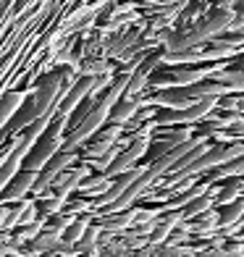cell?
I'll use <instances>...</instances> for the list:
<instances>
[{
  "label": "cell",
  "mask_w": 244,
  "mask_h": 257,
  "mask_svg": "<svg viewBox=\"0 0 244 257\" xmlns=\"http://www.w3.org/2000/svg\"><path fill=\"white\" fill-rule=\"evenodd\" d=\"M74 158H76L74 153H68V150H61V153H58V155L48 163V166H45V168L40 171V176H37V181H34L32 192L37 194V197H42V194L48 192L50 186L58 181V176H61V173H63V171L74 163Z\"/></svg>",
  "instance_id": "obj_1"
},
{
  "label": "cell",
  "mask_w": 244,
  "mask_h": 257,
  "mask_svg": "<svg viewBox=\"0 0 244 257\" xmlns=\"http://www.w3.org/2000/svg\"><path fill=\"white\" fill-rule=\"evenodd\" d=\"M95 84H97V76H84V79H79L76 84L68 89V95L61 100V105L55 108V113H61V115H71L76 110V105L84 100L87 95H92L95 92Z\"/></svg>",
  "instance_id": "obj_2"
},
{
  "label": "cell",
  "mask_w": 244,
  "mask_h": 257,
  "mask_svg": "<svg viewBox=\"0 0 244 257\" xmlns=\"http://www.w3.org/2000/svg\"><path fill=\"white\" fill-rule=\"evenodd\" d=\"M145 153H147V139L142 137V139H137V142H134L129 150H126V153H121L118 158H115L102 173H105V176H121V173L132 171V168H134V163L142 158Z\"/></svg>",
  "instance_id": "obj_3"
},
{
  "label": "cell",
  "mask_w": 244,
  "mask_h": 257,
  "mask_svg": "<svg viewBox=\"0 0 244 257\" xmlns=\"http://www.w3.org/2000/svg\"><path fill=\"white\" fill-rule=\"evenodd\" d=\"M37 176H40V173H34V171H19L14 176V181H11L3 189V194H0V202H19V200H24L27 192H32Z\"/></svg>",
  "instance_id": "obj_4"
},
{
  "label": "cell",
  "mask_w": 244,
  "mask_h": 257,
  "mask_svg": "<svg viewBox=\"0 0 244 257\" xmlns=\"http://www.w3.org/2000/svg\"><path fill=\"white\" fill-rule=\"evenodd\" d=\"M215 108V97H207V100H202L200 105H187L184 110H163V115H160V121L163 123H181V121H197V118H202V115H207Z\"/></svg>",
  "instance_id": "obj_5"
},
{
  "label": "cell",
  "mask_w": 244,
  "mask_h": 257,
  "mask_svg": "<svg viewBox=\"0 0 244 257\" xmlns=\"http://www.w3.org/2000/svg\"><path fill=\"white\" fill-rule=\"evenodd\" d=\"M87 168H74V171H63L61 173V176H58V181L53 184V197H58V200H68V194H71L74 189H79V186H81V181H84L87 179Z\"/></svg>",
  "instance_id": "obj_6"
},
{
  "label": "cell",
  "mask_w": 244,
  "mask_h": 257,
  "mask_svg": "<svg viewBox=\"0 0 244 257\" xmlns=\"http://www.w3.org/2000/svg\"><path fill=\"white\" fill-rule=\"evenodd\" d=\"M21 105H24V92H8V95L0 100V128L8 126V121L19 113Z\"/></svg>",
  "instance_id": "obj_7"
},
{
  "label": "cell",
  "mask_w": 244,
  "mask_h": 257,
  "mask_svg": "<svg viewBox=\"0 0 244 257\" xmlns=\"http://www.w3.org/2000/svg\"><path fill=\"white\" fill-rule=\"evenodd\" d=\"M244 218V197H239V200H234V202H228V205H223L220 207V213H218V226H234V223H239V220Z\"/></svg>",
  "instance_id": "obj_8"
},
{
  "label": "cell",
  "mask_w": 244,
  "mask_h": 257,
  "mask_svg": "<svg viewBox=\"0 0 244 257\" xmlns=\"http://www.w3.org/2000/svg\"><path fill=\"white\" fill-rule=\"evenodd\" d=\"M137 113V100H129V97H124V100H118L113 105V110H110V115L108 118L113 121V123H126V121H132V115Z\"/></svg>",
  "instance_id": "obj_9"
},
{
  "label": "cell",
  "mask_w": 244,
  "mask_h": 257,
  "mask_svg": "<svg viewBox=\"0 0 244 257\" xmlns=\"http://www.w3.org/2000/svg\"><path fill=\"white\" fill-rule=\"evenodd\" d=\"M244 194V181L239 179V176H234L231 179L223 189L218 192V197H215V202L218 205H228V202H234V200H239V197Z\"/></svg>",
  "instance_id": "obj_10"
},
{
  "label": "cell",
  "mask_w": 244,
  "mask_h": 257,
  "mask_svg": "<svg viewBox=\"0 0 244 257\" xmlns=\"http://www.w3.org/2000/svg\"><path fill=\"white\" fill-rule=\"evenodd\" d=\"M213 194H200V197H197V200H192L189 205H184V210H181V213H184V218H197V215H202V213H207V210H210L213 207Z\"/></svg>",
  "instance_id": "obj_11"
},
{
  "label": "cell",
  "mask_w": 244,
  "mask_h": 257,
  "mask_svg": "<svg viewBox=\"0 0 244 257\" xmlns=\"http://www.w3.org/2000/svg\"><path fill=\"white\" fill-rule=\"evenodd\" d=\"M58 244H61V233L53 231V228H48V231L37 233V239H34L32 249H34V252H50V249L58 247Z\"/></svg>",
  "instance_id": "obj_12"
},
{
  "label": "cell",
  "mask_w": 244,
  "mask_h": 257,
  "mask_svg": "<svg viewBox=\"0 0 244 257\" xmlns=\"http://www.w3.org/2000/svg\"><path fill=\"white\" fill-rule=\"evenodd\" d=\"M134 220H137V210H124V213L110 215L105 223H102V228H108V231H124L126 226H132Z\"/></svg>",
  "instance_id": "obj_13"
},
{
  "label": "cell",
  "mask_w": 244,
  "mask_h": 257,
  "mask_svg": "<svg viewBox=\"0 0 244 257\" xmlns=\"http://www.w3.org/2000/svg\"><path fill=\"white\" fill-rule=\"evenodd\" d=\"M87 228H89V218H87V215L79 218V220H71V226L63 231V241H66V244H79L81 236L87 233Z\"/></svg>",
  "instance_id": "obj_14"
},
{
  "label": "cell",
  "mask_w": 244,
  "mask_h": 257,
  "mask_svg": "<svg viewBox=\"0 0 244 257\" xmlns=\"http://www.w3.org/2000/svg\"><path fill=\"white\" fill-rule=\"evenodd\" d=\"M234 176H244V155L234 158L231 163H223V166L215 171L213 179H234Z\"/></svg>",
  "instance_id": "obj_15"
},
{
  "label": "cell",
  "mask_w": 244,
  "mask_h": 257,
  "mask_svg": "<svg viewBox=\"0 0 244 257\" xmlns=\"http://www.w3.org/2000/svg\"><path fill=\"white\" fill-rule=\"evenodd\" d=\"M176 228L173 223H168V220H158V223L153 226V231H150V244H163V241H168V236H171V231Z\"/></svg>",
  "instance_id": "obj_16"
},
{
  "label": "cell",
  "mask_w": 244,
  "mask_h": 257,
  "mask_svg": "<svg viewBox=\"0 0 244 257\" xmlns=\"http://www.w3.org/2000/svg\"><path fill=\"white\" fill-rule=\"evenodd\" d=\"M97 239H100V228H95V226H89L87 228V233L81 236V241H79V249L81 252H95V247H97Z\"/></svg>",
  "instance_id": "obj_17"
},
{
  "label": "cell",
  "mask_w": 244,
  "mask_h": 257,
  "mask_svg": "<svg viewBox=\"0 0 244 257\" xmlns=\"http://www.w3.org/2000/svg\"><path fill=\"white\" fill-rule=\"evenodd\" d=\"M24 210H27V202H24V205H16V207H8V218H6V226H3V228H14L16 223H21Z\"/></svg>",
  "instance_id": "obj_18"
},
{
  "label": "cell",
  "mask_w": 244,
  "mask_h": 257,
  "mask_svg": "<svg viewBox=\"0 0 244 257\" xmlns=\"http://www.w3.org/2000/svg\"><path fill=\"white\" fill-rule=\"evenodd\" d=\"M241 197H244V194H241Z\"/></svg>",
  "instance_id": "obj_19"
}]
</instances>
